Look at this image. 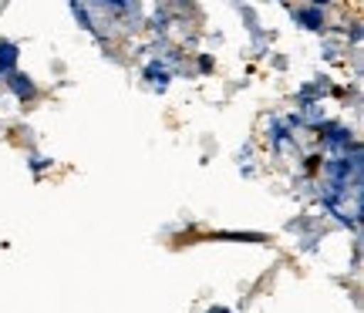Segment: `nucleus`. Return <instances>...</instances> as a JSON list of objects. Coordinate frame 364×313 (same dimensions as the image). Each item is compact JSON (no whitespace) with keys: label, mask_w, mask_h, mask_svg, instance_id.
I'll return each instance as SVG.
<instances>
[{"label":"nucleus","mask_w":364,"mask_h":313,"mask_svg":"<svg viewBox=\"0 0 364 313\" xmlns=\"http://www.w3.org/2000/svg\"><path fill=\"white\" fill-rule=\"evenodd\" d=\"M48 165H51V162H48V158H38V155L31 158V169H34V172H41V169H48Z\"/></svg>","instance_id":"20e7f679"},{"label":"nucleus","mask_w":364,"mask_h":313,"mask_svg":"<svg viewBox=\"0 0 364 313\" xmlns=\"http://www.w3.org/2000/svg\"><path fill=\"white\" fill-rule=\"evenodd\" d=\"M17 57H21V48L14 40H0V78H11L17 71Z\"/></svg>","instance_id":"f03ea898"},{"label":"nucleus","mask_w":364,"mask_h":313,"mask_svg":"<svg viewBox=\"0 0 364 313\" xmlns=\"http://www.w3.org/2000/svg\"><path fill=\"white\" fill-rule=\"evenodd\" d=\"M290 13H294L307 31H324V13L317 11V7H297V11H290Z\"/></svg>","instance_id":"7ed1b4c3"},{"label":"nucleus","mask_w":364,"mask_h":313,"mask_svg":"<svg viewBox=\"0 0 364 313\" xmlns=\"http://www.w3.org/2000/svg\"><path fill=\"white\" fill-rule=\"evenodd\" d=\"M0 84H4V78H0Z\"/></svg>","instance_id":"423d86ee"},{"label":"nucleus","mask_w":364,"mask_h":313,"mask_svg":"<svg viewBox=\"0 0 364 313\" xmlns=\"http://www.w3.org/2000/svg\"><path fill=\"white\" fill-rule=\"evenodd\" d=\"M7 84H11V92L17 94L21 101H34V98H38V84H34V78H31V75L14 71L11 78H7Z\"/></svg>","instance_id":"f257e3e1"},{"label":"nucleus","mask_w":364,"mask_h":313,"mask_svg":"<svg viewBox=\"0 0 364 313\" xmlns=\"http://www.w3.org/2000/svg\"><path fill=\"white\" fill-rule=\"evenodd\" d=\"M209 313H233V310H209Z\"/></svg>","instance_id":"39448f33"}]
</instances>
